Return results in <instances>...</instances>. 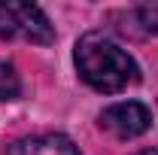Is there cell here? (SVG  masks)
I'll return each instance as SVG.
<instances>
[{
  "label": "cell",
  "instance_id": "obj_6",
  "mask_svg": "<svg viewBox=\"0 0 158 155\" xmlns=\"http://www.w3.org/2000/svg\"><path fill=\"white\" fill-rule=\"evenodd\" d=\"M137 21L149 34H158V3H143V6H137Z\"/></svg>",
  "mask_w": 158,
  "mask_h": 155
},
{
  "label": "cell",
  "instance_id": "obj_1",
  "mask_svg": "<svg viewBox=\"0 0 158 155\" xmlns=\"http://www.w3.org/2000/svg\"><path fill=\"white\" fill-rule=\"evenodd\" d=\"M76 70L94 91H103V94L125 91L140 76L134 58L122 46H116L110 37L98 34V31L79 37V43H76Z\"/></svg>",
  "mask_w": 158,
  "mask_h": 155
},
{
  "label": "cell",
  "instance_id": "obj_4",
  "mask_svg": "<svg viewBox=\"0 0 158 155\" xmlns=\"http://www.w3.org/2000/svg\"><path fill=\"white\" fill-rule=\"evenodd\" d=\"M9 155H79V149L64 134H37L15 140L9 146Z\"/></svg>",
  "mask_w": 158,
  "mask_h": 155
},
{
  "label": "cell",
  "instance_id": "obj_5",
  "mask_svg": "<svg viewBox=\"0 0 158 155\" xmlns=\"http://www.w3.org/2000/svg\"><path fill=\"white\" fill-rule=\"evenodd\" d=\"M21 94V79L12 64L0 61V100H15Z\"/></svg>",
  "mask_w": 158,
  "mask_h": 155
},
{
  "label": "cell",
  "instance_id": "obj_7",
  "mask_svg": "<svg viewBox=\"0 0 158 155\" xmlns=\"http://www.w3.org/2000/svg\"><path fill=\"white\" fill-rule=\"evenodd\" d=\"M137 155H158V149H143V152H137Z\"/></svg>",
  "mask_w": 158,
  "mask_h": 155
},
{
  "label": "cell",
  "instance_id": "obj_2",
  "mask_svg": "<svg viewBox=\"0 0 158 155\" xmlns=\"http://www.w3.org/2000/svg\"><path fill=\"white\" fill-rule=\"evenodd\" d=\"M0 37L3 40H21V43H55V27L49 24L46 12L34 3L19 0H0Z\"/></svg>",
  "mask_w": 158,
  "mask_h": 155
},
{
  "label": "cell",
  "instance_id": "obj_3",
  "mask_svg": "<svg viewBox=\"0 0 158 155\" xmlns=\"http://www.w3.org/2000/svg\"><path fill=\"white\" fill-rule=\"evenodd\" d=\"M149 125H152V116L137 100H122V103H113L100 113V128L118 140H134V137L146 134Z\"/></svg>",
  "mask_w": 158,
  "mask_h": 155
}]
</instances>
